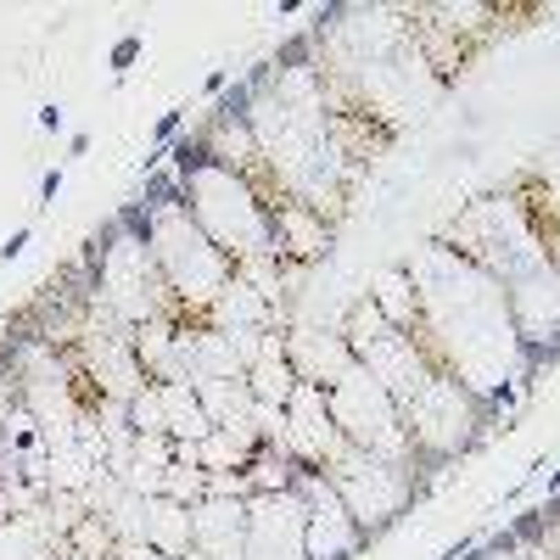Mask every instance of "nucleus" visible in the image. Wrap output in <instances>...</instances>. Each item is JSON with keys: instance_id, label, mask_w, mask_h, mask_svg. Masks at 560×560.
<instances>
[{"instance_id": "1", "label": "nucleus", "mask_w": 560, "mask_h": 560, "mask_svg": "<svg viewBox=\"0 0 560 560\" xmlns=\"http://www.w3.org/2000/svg\"><path fill=\"white\" fill-rule=\"evenodd\" d=\"M135 56H141V39H118V45H112V62H118V68H129Z\"/></svg>"}, {"instance_id": "2", "label": "nucleus", "mask_w": 560, "mask_h": 560, "mask_svg": "<svg viewBox=\"0 0 560 560\" xmlns=\"http://www.w3.org/2000/svg\"><path fill=\"white\" fill-rule=\"evenodd\" d=\"M23 247H28V230H17V236H12V241H6V247H0V258H17V252H23Z\"/></svg>"}]
</instances>
